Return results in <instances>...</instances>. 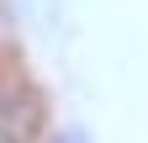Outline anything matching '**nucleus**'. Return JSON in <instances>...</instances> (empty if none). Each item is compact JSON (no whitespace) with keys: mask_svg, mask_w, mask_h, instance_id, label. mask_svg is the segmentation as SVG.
Segmentation results:
<instances>
[{"mask_svg":"<svg viewBox=\"0 0 148 143\" xmlns=\"http://www.w3.org/2000/svg\"><path fill=\"white\" fill-rule=\"evenodd\" d=\"M58 143H85V138H74V133H64V138H58Z\"/></svg>","mask_w":148,"mask_h":143,"instance_id":"1","label":"nucleus"}]
</instances>
